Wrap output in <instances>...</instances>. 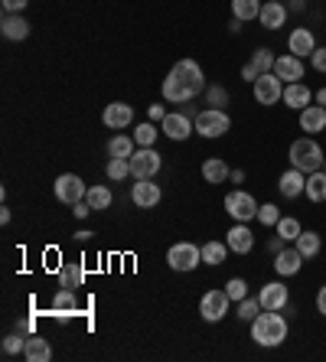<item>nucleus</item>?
<instances>
[{
  "mask_svg": "<svg viewBox=\"0 0 326 362\" xmlns=\"http://www.w3.org/2000/svg\"><path fill=\"white\" fill-rule=\"evenodd\" d=\"M277 189H281V196H284V199H301V196L307 193V173H303V170H297V167L284 170V173H281V180H277Z\"/></svg>",
  "mask_w": 326,
  "mask_h": 362,
  "instance_id": "16",
  "label": "nucleus"
},
{
  "mask_svg": "<svg viewBox=\"0 0 326 362\" xmlns=\"http://www.w3.org/2000/svg\"><path fill=\"white\" fill-rule=\"evenodd\" d=\"M232 297H228L226 287H216V291H206L199 300V313L206 323H219L222 317H228V307H232Z\"/></svg>",
  "mask_w": 326,
  "mask_h": 362,
  "instance_id": "6",
  "label": "nucleus"
},
{
  "mask_svg": "<svg viewBox=\"0 0 326 362\" xmlns=\"http://www.w3.org/2000/svg\"><path fill=\"white\" fill-rule=\"evenodd\" d=\"M226 291H228V297H232L235 303L248 297V284H245V278H228L226 281Z\"/></svg>",
  "mask_w": 326,
  "mask_h": 362,
  "instance_id": "41",
  "label": "nucleus"
},
{
  "mask_svg": "<svg viewBox=\"0 0 326 362\" xmlns=\"http://www.w3.org/2000/svg\"><path fill=\"white\" fill-rule=\"evenodd\" d=\"M291 111H303L307 105H313V88L303 82H291L284 85V98H281Z\"/></svg>",
  "mask_w": 326,
  "mask_h": 362,
  "instance_id": "21",
  "label": "nucleus"
},
{
  "mask_svg": "<svg viewBox=\"0 0 326 362\" xmlns=\"http://www.w3.org/2000/svg\"><path fill=\"white\" fill-rule=\"evenodd\" d=\"M192 124H196V134L206 137V141H216V137H222V134H228V131H232V118H228L222 108L199 111V115L192 118Z\"/></svg>",
  "mask_w": 326,
  "mask_h": 362,
  "instance_id": "4",
  "label": "nucleus"
},
{
  "mask_svg": "<svg viewBox=\"0 0 326 362\" xmlns=\"http://www.w3.org/2000/svg\"><path fill=\"white\" fill-rule=\"evenodd\" d=\"M317 313L320 317H326V284L317 291Z\"/></svg>",
  "mask_w": 326,
  "mask_h": 362,
  "instance_id": "48",
  "label": "nucleus"
},
{
  "mask_svg": "<svg viewBox=\"0 0 326 362\" xmlns=\"http://www.w3.org/2000/svg\"><path fill=\"white\" fill-rule=\"evenodd\" d=\"M297 115H301V131H307V134H313V137L326 127V108L323 105H317V101L307 105L303 111H297Z\"/></svg>",
  "mask_w": 326,
  "mask_h": 362,
  "instance_id": "23",
  "label": "nucleus"
},
{
  "mask_svg": "<svg viewBox=\"0 0 326 362\" xmlns=\"http://www.w3.org/2000/svg\"><path fill=\"white\" fill-rule=\"evenodd\" d=\"M23 349H26V337H20V333L4 337V356H20Z\"/></svg>",
  "mask_w": 326,
  "mask_h": 362,
  "instance_id": "40",
  "label": "nucleus"
},
{
  "mask_svg": "<svg viewBox=\"0 0 326 362\" xmlns=\"http://www.w3.org/2000/svg\"><path fill=\"white\" fill-rule=\"evenodd\" d=\"M76 238H78V242H88V238H92V232H88V228H82V232H76Z\"/></svg>",
  "mask_w": 326,
  "mask_h": 362,
  "instance_id": "51",
  "label": "nucleus"
},
{
  "mask_svg": "<svg viewBox=\"0 0 326 362\" xmlns=\"http://www.w3.org/2000/svg\"><path fill=\"white\" fill-rule=\"evenodd\" d=\"M258 222L264 228H274L277 222H281V209H277L274 202H261L258 206Z\"/></svg>",
  "mask_w": 326,
  "mask_h": 362,
  "instance_id": "39",
  "label": "nucleus"
},
{
  "mask_svg": "<svg viewBox=\"0 0 326 362\" xmlns=\"http://www.w3.org/2000/svg\"><path fill=\"white\" fill-rule=\"evenodd\" d=\"M274 76L284 85L301 82L303 78V59L301 56H293V52H281V56L274 59Z\"/></svg>",
  "mask_w": 326,
  "mask_h": 362,
  "instance_id": "15",
  "label": "nucleus"
},
{
  "mask_svg": "<svg viewBox=\"0 0 326 362\" xmlns=\"http://www.w3.org/2000/svg\"><path fill=\"white\" fill-rule=\"evenodd\" d=\"M0 4H4V13H23L30 0H0Z\"/></svg>",
  "mask_w": 326,
  "mask_h": 362,
  "instance_id": "44",
  "label": "nucleus"
},
{
  "mask_svg": "<svg viewBox=\"0 0 326 362\" xmlns=\"http://www.w3.org/2000/svg\"><path fill=\"white\" fill-rule=\"evenodd\" d=\"M313 101H317V105H323V108H326V88H320V92H313Z\"/></svg>",
  "mask_w": 326,
  "mask_h": 362,
  "instance_id": "50",
  "label": "nucleus"
},
{
  "mask_svg": "<svg viewBox=\"0 0 326 362\" xmlns=\"http://www.w3.org/2000/svg\"><path fill=\"white\" fill-rule=\"evenodd\" d=\"M258 300L264 310H287V303H291V287L284 284V278L268 281V284H261Z\"/></svg>",
  "mask_w": 326,
  "mask_h": 362,
  "instance_id": "11",
  "label": "nucleus"
},
{
  "mask_svg": "<svg viewBox=\"0 0 326 362\" xmlns=\"http://www.w3.org/2000/svg\"><path fill=\"white\" fill-rule=\"evenodd\" d=\"M317 36H313V30L310 26H293L291 36H287V52H293V56H301V59H310L313 52H317Z\"/></svg>",
  "mask_w": 326,
  "mask_h": 362,
  "instance_id": "12",
  "label": "nucleus"
},
{
  "mask_svg": "<svg viewBox=\"0 0 326 362\" xmlns=\"http://www.w3.org/2000/svg\"><path fill=\"white\" fill-rule=\"evenodd\" d=\"M23 359H26V362H50V359H52L50 339H42V337H26Z\"/></svg>",
  "mask_w": 326,
  "mask_h": 362,
  "instance_id": "26",
  "label": "nucleus"
},
{
  "mask_svg": "<svg viewBox=\"0 0 326 362\" xmlns=\"http://www.w3.org/2000/svg\"><path fill=\"white\" fill-rule=\"evenodd\" d=\"M310 66H313V72L326 76V46H317V52L310 56Z\"/></svg>",
  "mask_w": 326,
  "mask_h": 362,
  "instance_id": "43",
  "label": "nucleus"
},
{
  "mask_svg": "<svg viewBox=\"0 0 326 362\" xmlns=\"http://www.w3.org/2000/svg\"><path fill=\"white\" fill-rule=\"evenodd\" d=\"M10 219H13V212L4 206V209H0V222H4V226H10Z\"/></svg>",
  "mask_w": 326,
  "mask_h": 362,
  "instance_id": "49",
  "label": "nucleus"
},
{
  "mask_svg": "<svg viewBox=\"0 0 326 362\" xmlns=\"http://www.w3.org/2000/svg\"><path fill=\"white\" fill-rule=\"evenodd\" d=\"M52 189H56V199L66 202V206H76V202H82L85 193H88V186H85V180L78 177V173H62V177H56Z\"/></svg>",
  "mask_w": 326,
  "mask_h": 362,
  "instance_id": "9",
  "label": "nucleus"
},
{
  "mask_svg": "<svg viewBox=\"0 0 326 362\" xmlns=\"http://www.w3.org/2000/svg\"><path fill=\"white\" fill-rule=\"evenodd\" d=\"M261 310H264V307H261V300H258V297H251V294H248L245 300H238V307H235V317H238V320H245V323H251Z\"/></svg>",
  "mask_w": 326,
  "mask_h": 362,
  "instance_id": "36",
  "label": "nucleus"
},
{
  "mask_svg": "<svg viewBox=\"0 0 326 362\" xmlns=\"http://www.w3.org/2000/svg\"><path fill=\"white\" fill-rule=\"evenodd\" d=\"M160 92H163V98L170 105H186V101H192L196 95L206 92V72H202V66L196 59H180L167 72Z\"/></svg>",
  "mask_w": 326,
  "mask_h": 362,
  "instance_id": "1",
  "label": "nucleus"
},
{
  "mask_svg": "<svg viewBox=\"0 0 326 362\" xmlns=\"http://www.w3.org/2000/svg\"><path fill=\"white\" fill-rule=\"evenodd\" d=\"M52 310H56V313L76 310V291H69V287H59V294L52 297Z\"/></svg>",
  "mask_w": 326,
  "mask_h": 362,
  "instance_id": "38",
  "label": "nucleus"
},
{
  "mask_svg": "<svg viewBox=\"0 0 326 362\" xmlns=\"http://www.w3.org/2000/svg\"><path fill=\"white\" fill-rule=\"evenodd\" d=\"M284 98V82L274 76V72H264V76L255 78V101L271 108V105H281Z\"/></svg>",
  "mask_w": 326,
  "mask_h": 362,
  "instance_id": "10",
  "label": "nucleus"
},
{
  "mask_svg": "<svg viewBox=\"0 0 326 362\" xmlns=\"http://www.w3.org/2000/svg\"><path fill=\"white\" fill-rule=\"evenodd\" d=\"M261 4H264V0H232V17L242 20V23H248V20H258Z\"/></svg>",
  "mask_w": 326,
  "mask_h": 362,
  "instance_id": "29",
  "label": "nucleus"
},
{
  "mask_svg": "<svg viewBox=\"0 0 326 362\" xmlns=\"http://www.w3.org/2000/svg\"><path fill=\"white\" fill-rule=\"evenodd\" d=\"M134 147H137L134 134H115L108 141V157H131Z\"/></svg>",
  "mask_w": 326,
  "mask_h": 362,
  "instance_id": "31",
  "label": "nucleus"
},
{
  "mask_svg": "<svg viewBox=\"0 0 326 362\" xmlns=\"http://www.w3.org/2000/svg\"><path fill=\"white\" fill-rule=\"evenodd\" d=\"M163 134L153 121H144V124H137L134 127V141H137V147H153L157 144V137Z\"/></svg>",
  "mask_w": 326,
  "mask_h": 362,
  "instance_id": "34",
  "label": "nucleus"
},
{
  "mask_svg": "<svg viewBox=\"0 0 326 362\" xmlns=\"http://www.w3.org/2000/svg\"><path fill=\"white\" fill-rule=\"evenodd\" d=\"M111 199H115V196H111V189H108V186H88V193H85V202H88V206H92L95 212L108 209V206H111Z\"/></svg>",
  "mask_w": 326,
  "mask_h": 362,
  "instance_id": "33",
  "label": "nucleus"
},
{
  "mask_svg": "<svg viewBox=\"0 0 326 362\" xmlns=\"http://www.w3.org/2000/svg\"><path fill=\"white\" fill-rule=\"evenodd\" d=\"M105 173H108V180H115V183H124V180L131 177V157H108Z\"/></svg>",
  "mask_w": 326,
  "mask_h": 362,
  "instance_id": "32",
  "label": "nucleus"
},
{
  "mask_svg": "<svg viewBox=\"0 0 326 362\" xmlns=\"http://www.w3.org/2000/svg\"><path fill=\"white\" fill-rule=\"evenodd\" d=\"M307 196L310 202H326V170H317V173H307Z\"/></svg>",
  "mask_w": 326,
  "mask_h": 362,
  "instance_id": "28",
  "label": "nucleus"
},
{
  "mask_svg": "<svg viewBox=\"0 0 326 362\" xmlns=\"http://www.w3.org/2000/svg\"><path fill=\"white\" fill-rule=\"evenodd\" d=\"M206 101H209L212 108H222V105H228V92L226 88H219V85H206Z\"/></svg>",
  "mask_w": 326,
  "mask_h": 362,
  "instance_id": "42",
  "label": "nucleus"
},
{
  "mask_svg": "<svg viewBox=\"0 0 326 362\" xmlns=\"http://www.w3.org/2000/svg\"><path fill=\"white\" fill-rule=\"evenodd\" d=\"M160 199H163V193H160V186L153 180H137L134 189H131V202L137 209H153Z\"/></svg>",
  "mask_w": 326,
  "mask_h": 362,
  "instance_id": "18",
  "label": "nucleus"
},
{
  "mask_svg": "<svg viewBox=\"0 0 326 362\" xmlns=\"http://www.w3.org/2000/svg\"><path fill=\"white\" fill-rule=\"evenodd\" d=\"M160 167H163V157L153 147H141V151L131 153V177L134 180H153Z\"/></svg>",
  "mask_w": 326,
  "mask_h": 362,
  "instance_id": "8",
  "label": "nucleus"
},
{
  "mask_svg": "<svg viewBox=\"0 0 326 362\" xmlns=\"http://www.w3.org/2000/svg\"><path fill=\"white\" fill-rule=\"evenodd\" d=\"M303 258L297 248H281V252L274 255V271H277V278H293V274H301L303 268Z\"/></svg>",
  "mask_w": 326,
  "mask_h": 362,
  "instance_id": "19",
  "label": "nucleus"
},
{
  "mask_svg": "<svg viewBox=\"0 0 326 362\" xmlns=\"http://www.w3.org/2000/svg\"><path fill=\"white\" fill-rule=\"evenodd\" d=\"M323 170H326V160H323Z\"/></svg>",
  "mask_w": 326,
  "mask_h": 362,
  "instance_id": "53",
  "label": "nucleus"
},
{
  "mask_svg": "<svg viewBox=\"0 0 326 362\" xmlns=\"http://www.w3.org/2000/svg\"><path fill=\"white\" fill-rule=\"evenodd\" d=\"M258 206H261V202H255V196L245 193V189H232V193L226 196V212L232 216L235 222L258 219Z\"/></svg>",
  "mask_w": 326,
  "mask_h": 362,
  "instance_id": "7",
  "label": "nucleus"
},
{
  "mask_svg": "<svg viewBox=\"0 0 326 362\" xmlns=\"http://www.w3.org/2000/svg\"><path fill=\"white\" fill-rule=\"evenodd\" d=\"M226 245H228V252H235V255H248L251 248H255V232H251L245 222H238V226L228 228Z\"/></svg>",
  "mask_w": 326,
  "mask_h": 362,
  "instance_id": "22",
  "label": "nucleus"
},
{
  "mask_svg": "<svg viewBox=\"0 0 326 362\" xmlns=\"http://www.w3.org/2000/svg\"><path fill=\"white\" fill-rule=\"evenodd\" d=\"M287 10H303V0H291V4H287Z\"/></svg>",
  "mask_w": 326,
  "mask_h": 362,
  "instance_id": "52",
  "label": "nucleus"
},
{
  "mask_svg": "<svg viewBox=\"0 0 326 362\" xmlns=\"http://www.w3.org/2000/svg\"><path fill=\"white\" fill-rule=\"evenodd\" d=\"M287 4L284 0H264L261 4V13H258V23L264 26V30H281V26L287 23Z\"/></svg>",
  "mask_w": 326,
  "mask_h": 362,
  "instance_id": "17",
  "label": "nucleus"
},
{
  "mask_svg": "<svg viewBox=\"0 0 326 362\" xmlns=\"http://www.w3.org/2000/svg\"><path fill=\"white\" fill-rule=\"evenodd\" d=\"M0 33H4V40H10V42L26 40V36H30V20H26L23 13H4Z\"/></svg>",
  "mask_w": 326,
  "mask_h": 362,
  "instance_id": "20",
  "label": "nucleus"
},
{
  "mask_svg": "<svg viewBox=\"0 0 326 362\" xmlns=\"http://www.w3.org/2000/svg\"><path fill=\"white\" fill-rule=\"evenodd\" d=\"M293 248L303 255V258H317L320 248H323V238H320V232H313V228H303L301 235H297V242H293Z\"/></svg>",
  "mask_w": 326,
  "mask_h": 362,
  "instance_id": "27",
  "label": "nucleus"
},
{
  "mask_svg": "<svg viewBox=\"0 0 326 362\" xmlns=\"http://www.w3.org/2000/svg\"><path fill=\"white\" fill-rule=\"evenodd\" d=\"M287 160H291V167L303 170V173H317V170H323L326 153H323V147L317 144V137H313V134H303V137H297V141L291 144Z\"/></svg>",
  "mask_w": 326,
  "mask_h": 362,
  "instance_id": "3",
  "label": "nucleus"
},
{
  "mask_svg": "<svg viewBox=\"0 0 326 362\" xmlns=\"http://www.w3.org/2000/svg\"><path fill=\"white\" fill-rule=\"evenodd\" d=\"M232 177V170H228V163L222 160V157H209V160H202V180L212 186L226 183V180Z\"/></svg>",
  "mask_w": 326,
  "mask_h": 362,
  "instance_id": "24",
  "label": "nucleus"
},
{
  "mask_svg": "<svg viewBox=\"0 0 326 362\" xmlns=\"http://www.w3.org/2000/svg\"><path fill=\"white\" fill-rule=\"evenodd\" d=\"M160 131H163L170 141H186L190 134H196V124H192V118L186 111H173V115H167V118L160 121Z\"/></svg>",
  "mask_w": 326,
  "mask_h": 362,
  "instance_id": "14",
  "label": "nucleus"
},
{
  "mask_svg": "<svg viewBox=\"0 0 326 362\" xmlns=\"http://www.w3.org/2000/svg\"><path fill=\"white\" fill-rule=\"evenodd\" d=\"M85 284V264L82 262H66L59 268V287H69V291H76V287Z\"/></svg>",
  "mask_w": 326,
  "mask_h": 362,
  "instance_id": "25",
  "label": "nucleus"
},
{
  "mask_svg": "<svg viewBox=\"0 0 326 362\" xmlns=\"http://www.w3.org/2000/svg\"><path fill=\"white\" fill-rule=\"evenodd\" d=\"M170 111H163V105H147V121H163Z\"/></svg>",
  "mask_w": 326,
  "mask_h": 362,
  "instance_id": "45",
  "label": "nucleus"
},
{
  "mask_svg": "<svg viewBox=\"0 0 326 362\" xmlns=\"http://www.w3.org/2000/svg\"><path fill=\"white\" fill-rule=\"evenodd\" d=\"M226 258H228V245L226 242H206V245H202V264L219 268Z\"/></svg>",
  "mask_w": 326,
  "mask_h": 362,
  "instance_id": "30",
  "label": "nucleus"
},
{
  "mask_svg": "<svg viewBox=\"0 0 326 362\" xmlns=\"http://www.w3.org/2000/svg\"><path fill=\"white\" fill-rule=\"evenodd\" d=\"M274 59H277V56L268 49V46H258V49L251 52V66L258 69L261 76H264V72H274Z\"/></svg>",
  "mask_w": 326,
  "mask_h": 362,
  "instance_id": "37",
  "label": "nucleus"
},
{
  "mask_svg": "<svg viewBox=\"0 0 326 362\" xmlns=\"http://www.w3.org/2000/svg\"><path fill=\"white\" fill-rule=\"evenodd\" d=\"M72 212H76V219H88V216H92L95 209H92V206H88V202L82 199V202H76V206H72Z\"/></svg>",
  "mask_w": 326,
  "mask_h": 362,
  "instance_id": "46",
  "label": "nucleus"
},
{
  "mask_svg": "<svg viewBox=\"0 0 326 362\" xmlns=\"http://www.w3.org/2000/svg\"><path fill=\"white\" fill-rule=\"evenodd\" d=\"M291 333V323H287L284 310H261L255 320H251V339L264 349H274L281 346Z\"/></svg>",
  "mask_w": 326,
  "mask_h": 362,
  "instance_id": "2",
  "label": "nucleus"
},
{
  "mask_svg": "<svg viewBox=\"0 0 326 362\" xmlns=\"http://www.w3.org/2000/svg\"><path fill=\"white\" fill-rule=\"evenodd\" d=\"M131 121H134V108L127 101H111L101 111V124L111 127V131H124V127H131Z\"/></svg>",
  "mask_w": 326,
  "mask_h": 362,
  "instance_id": "13",
  "label": "nucleus"
},
{
  "mask_svg": "<svg viewBox=\"0 0 326 362\" xmlns=\"http://www.w3.org/2000/svg\"><path fill=\"white\" fill-rule=\"evenodd\" d=\"M274 232L284 242H297V235L303 232V226H301V219H293V216H281V222L274 226Z\"/></svg>",
  "mask_w": 326,
  "mask_h": 362,
  "instance_id": "35",
  "label": "nucleus"
},
{
  "mask_svg": "<svg viewBox=\"0 0 326 362\" xmlns=\"http://www.w3.org/2000/svg\"><path fill=\"white\" fill-rule=\"evenodd\" d=\"M167 264L173 271H180V274H186V271H196L202 264V248L192 242H176L170 245L167 252Z\"/></svg>",
  "mask_w": 326,
  "mask_h": 362,
  "instance_id": "5",
  "label": "nucleus"
},
{
  "mask_svg": "<svg viewBox=\"0 0 326 362\" xmlns=\"http://www.w3.org/2000/svg\"><path fill=\"white\" fill-rule=\"evenodd\" d=\"M258 76H261V72H258L255 66H251V62H245V66H242V78H245V82L255 85V78H258Z\"/></svg>",
  "mask_w": 326,
  "mask_h": 362,
  "instance_id": "47",
  "label": "nucleus"
}]
</instances>
